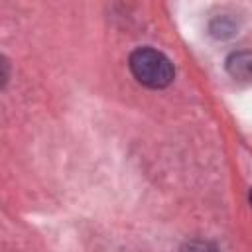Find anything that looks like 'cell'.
<instances>
[{
	"label": "cell",
	"instance_id": "4",
	"mask_svg": "<svg viewBox=\"0 0 252 252\" xmlns=\"http://www.w3.org/2000/svg\"><path fill=\"white\" fill-rule=\"evenodd\" d=\"M248 199H250V205H252V189H250V195H248Z\"/></svg>",
	"mask_w": 252,
	"mask_h": 252
},
{
	"label": "cell",
	"instance_id": "1",
	"mask_svg": "<svg viewBox=\"0 0 252 252\" xmlns=\"http://www.w3.org/2000/svg\"><path fill=\"white\" fill-rule=\"evenodd\" d=\"M130 71L138 83L150 89H163L173 81V65L171 61L158 49L140 47L130 53L128 59Z\"/></svg>",
	"mask_w": 252,
	"mask_h": 252
},
{
	"label": "cell",
	"instance_id": "2",
	"mask_svg": "<svg viewBox=\"0 0 252 252\" xmlns=\"http://www.w3.org/2000/svg\"><path fill=\"white\" fill-rule=\"evenodd\" d=\"M226 69L234 79H250L252 77V51L232 53L226 59Z\"/></svg>",
	"mask_w": 252,
	"mask_h": 252
},
{
	"label": "cell",
	"instance_id": "3",
	"mask_svg": "<svg viewBox=\"0 0 252 252\" xmlns=\"http://www.w3.org/2000/svg\"><path fill=\"white\" fill-rule=\"evenodd\" d=\"M181 252H217V248L211 244V242H205V240H189Z\"/></svg>",
	"mask_w": 252,
	"mask_h": 252
}]
</instances>
